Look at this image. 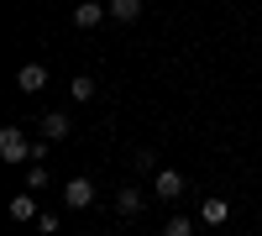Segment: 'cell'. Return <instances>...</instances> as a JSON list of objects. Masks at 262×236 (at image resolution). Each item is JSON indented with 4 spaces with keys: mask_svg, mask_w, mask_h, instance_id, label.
Returning a JSON list of instances; mask_svg holds the SVG:
<instances>
[{
    "mask_svg": "<svg viewBox=\"0 0 262 236\" xmlns=\"http://www.w3.org/2000/svg\"><path fill=\"white\" fill-rule=\"evenodd\" d=\"M32 137L27 132H21V126H6V132H0V158H6V163H32Z\"/></svg>",
    "mask_w": 262,
    "mask_h": 236,
    "instance_id": "1",
    "label": "cell"
},
{
    "mask_svg": "<svg viewBox=\"0 0 262 236\" xmlns=\"http://www.w3.org/2000/svg\"><path fill=\"white\" fill-rule=\"evenodd\" d=\"M69 132H74V121L63 116V111H48V116H42V137H48V142H63Z\"/></svg>",
    "mask_w": 262,
    "mask_h": 236,
    "instance_id": "6",
    "label": "cell"
},
{
    "mask_svg": "<svg viewBox=\"0 0 262 236\" xmlns=\"http://www.w3.org/2000/svg\"><path fill=\"white\" fill-rule=\"evenodd\" d=\"M16 90H21V95H42V90H48V69H42V63H21Z\"/></svg>",
    "mask_w": 262,
    "mask_h": 236,
    "instance_id": "5",
    "label": "cell"
},
{
    "mask_svg": "<svg viewBox=\"0 0 262 236\" xmlns=\"http://www.w3.org/2000/svg\"><path fill=\"white\" fill-rule=\"evenodd\" d=\"M27 189H48V163H27Z\"/></svg>",
    "mask_w": 262,
    "mask_h": 236,
    "instance_id": "11",
    "label": "cell"
},
{
    "mask_svg": "<svg viewBox=\"0 0 262 236\" xmlns=\"http://www.w3.org/2000/svg\"><path fill=\"white\" fill-rule=\"evenodd\" d=\"M163 236H194V221H189V216H173V221L163 226Z\"/></svg>",
    "mask_w": 262,
    "mask_h": 236,
    "instance_id": "12",
    "label": "cell"
},
{
    "mask_svg": "<svg viewBox=\"0 0 262 236\" xmlns=\"http://www.w3.org/2000/svg\"><path fill=\"white\" fill-rule=\"evenodd\" d=\"M84 236H100V231H84Z\"/></svg>",
    "mask_w": 262,
    "mask_h": 236,
    "instance_id": "15",
    "label": "cell"
},
{
    "mask_svg": "<svg viewBox=\"0 0 262 236\" xmlns=\"http://www.w3.org/2000/svg\"><path fill=\"white\" fill-rule=\"evenodd\" d=\"M32 216H37V200H32V189H21L11 200V221H32Z\"/></svg>",
    "mask_w": 262,
    "mask_h": 236,
    "instance_id": "9",
    "label": "cell"
},
{
    "mask_svg": "<svg viewBox=\"0 0 262 236\" xmlns=\"http://www.w3.org/2000/svg\"><path fill=\"white\" fill-rule=\"evenodd\" d=\"M105 6H111L116 21H137V16H142V0H105Z\"/></svg>",
    "mask_w": 262,
    "mask_h": 236,
    "instance_id": "10",
    "label": "cell"
},
{
    "mask_svg": "<svg viewBox=\"0 0 262 236\" xmlns=\"http://www.w3.org/2000/svg\"><path fill=\"white\" fill-rule=\"evenodd\" d=\"M142 205H147V200H142V189H131V184L116 189V216H142Z\"/></svg>",
    "mask_w": 262,
    "mask_h": 236,
    "instance_id": "7",
    "label": "cell"
},
{
    "mask_svg": "<svg viewBox=\"0 0 262 236\" xmlns=\"http://www.w3.org/2000/svg\"><path fill=\"white\" fill-rule=\"evenodd\" d=\"M152 189H158V200L163 205H173V200H184V174H179V168H158V174H152Z\"/></svg>",
    "mask_w": 262,
    "mask_h": 236,
    "instance_id": "2",
    "label": "cell"
},
{
    "mask_svg": "<svg viewBox=\"0 0 262 236\" xmlns=\"http://www.w3.org/2000/svg\"><path fill=\"white\" fill-rule=\"evenodd\" d=\"M74 100H95V79L79 74V79H74Z\"/></svg>",
    "mask_w": 262,
    "mask_h": 236,
    "instance_id": "14",
    "label": "cell"
},
{
    "mask_svg": "<svg viewBox=\"0 0 262 236\" xmlns=\"http://www.w3.org/2000/svg\"><path fill=\"white\" fill-rule=\"evenodd\" d=\"M137 168H142V174H158V153H152V147H142V153H137Z\"/></svg>",
    "mask_w": 262,
    "mask_h": 236,
    "instance_id": "13",
    "label": "cell"
},
{
    "mask_svg": "<svg viewBox=\"0 0 262 236\" xmlns=\"http://www.w3.org/2000/svg\"><path fill=\"white\" fill-rule=\"evenodd\" d=\"M63 205H69V210H90L95 205V184L90 179H69V184H63Z\"/></svg>",
    "mask_w": 262,
    "mask_h": 236,
    "instance_id": "4",
    "label": "cell"
},
{
    "mask_svg": "<svg viewBox=\"0 0 262 236\" xmlns=\"http://www.w3.org/2000/svg\"><path fill=\"white\" fill-rule=\"evenodd\" d=\"M105 16H111V6H100V0H79V6H74V27L79 32H95Z\"/></svg>",
    "mask_w": 262,
    "mask_h": 236,
    "instance_id": "3",
    "label": "cell"
},
{
    "mask_svg": "<svg viewBox=\"0 0 262 236\" xmlns=\"http://www.w3.org/2000/svg\"><path fill=\"white\" fill-rule=\"evenodd\" d=\"M226 216H231L226 200H205V205H200V221H205V226H226Z\"/></svg>",
    "mask_w": 262,
    "mask_h": 236,
    "instance_id": "8",
    "label": "cell"
}]
</instances>
